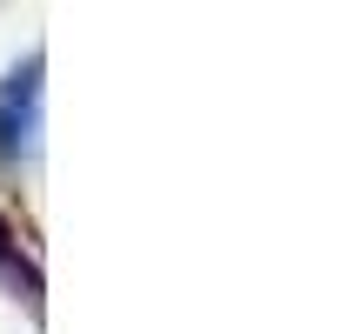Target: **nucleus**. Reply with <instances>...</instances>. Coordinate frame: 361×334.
<instances>
[{
    "instance_id": "1",
    "label": "nucleus",
    "mask_w": 361,
    "mask_h": 334,
    "mask_svg": "<svg viewBox=\"0 0 361 334\" xmlns=\"http://www.w3.org/2000/svg\"><path fill=\"white\" fill-rule=\"evenodd\" d=\"M34 141H40V54H27L0 80V161L34 154Z\"/></svg>"
},
{
    "instance_id": "2",
    "label": "nucleus",
    "mask_w": 361,
    "mask_h": 334,
    "mask_svg": "<svg viewBox=\"0 0 361 334\" xmlns=\"http://www.w3.org/2000/svg\"><path fill=\"white\" fill-rule=\"evenodd\" d=\"M0 274H20V268H13V228H7V221H0Z\"/></svg>"
}]
</instances>
